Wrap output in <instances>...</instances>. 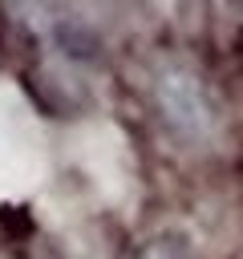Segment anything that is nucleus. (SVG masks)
I'll return each mask as SVG.
<instances>
[{
    "mask_svg": "<svg viewBox=\"0 0 243 259\" xmlns=\"http://www.w3.org/2000/svg\"><path fill=\"white\" fill-rule=\"evenodd\" d=\"M134 259H198V247L182 227H158L134 247Z\"/></svg>",
    "mask_w": 243,
    "mask_h": 259,
    "instance_id": "nucleus-2",
    "label": "nucleus"
},
{
    "mask_svg": "<svg viewBox=\"0 0 243 259\" xmlns=\"http://www.w3.org/2000/svg\"><path fill=\"white\" fill-rule=\"evenodd\" d=\"M154 109L182 146H211L223 130L219 93L190 61H162L154 69Z\"/></svg>",
    "mask_w": 243,
    "mask_h": 259,
    "instance_id": "nucleus-1",
    "label": "nucleus"
}]
</instances>
